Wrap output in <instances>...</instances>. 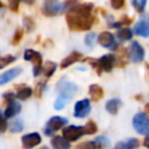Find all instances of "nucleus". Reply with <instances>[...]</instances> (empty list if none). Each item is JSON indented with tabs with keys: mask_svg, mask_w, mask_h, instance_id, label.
<instances>
[{
	"mask_svg": "<svg viewBox=\"0 0 149 149\" xmlns=\"http://www.w3.org/2000/svg\"><path fill=\"white\" fill-rule=\"evenodd\" d=\"M140 146V142L137 139H128L126 141L119 142L115 146V149H136Z\"/></svg>",
	"mask_w": 149,
	"mask_h": 149,
	"instance_id": "obj_19",
	"label": "nucleus"
},
{
	"mask_svg": "<svg viewBox=\"0 0 149 149\" xmlns=\"http://www.w3.org/2000/svg\"><path fill=\"white\" fill-rule=\"evenodd\" d=\"M132 5L136 9V12L142 13L143 9H144V7H146V5H147V2L144 0H134V1H132Z\"/></svg>",
	"mask_w": 149,
	"mask_h": 149,
	"instance_id": "obj_30",
	"label": "nucleus"
},
{
	"mask_svg": "<svg viewBox=\"0 0 149 149\" xmlns=\"http://www.w3.org/2000/svg\"><path fill=\"white\" fill-rule=\"evenodd\" d=\"M134 30L137 35L142 36V37H148L149 36V21L146 20V19H142L140 20L135 27H134Z\"/></svg>",
	"mask_w": 149,
	"mask_h": 149,
	"instance_id": "obj_13",
	"label": "nucleus"
},
{
	"mask_svg": "<svg viewBox=\"0 0 149 149\" xmlns=\"http://www.w3.org/2000/svg\"><path fill=\"white\" fill-rule=\"evenodd\" d=\"M93 142H94V146H95L97 149H107L108 146H109V141L105 136H99Z\"/></svg>",
	"mask_w": 149,
	"mask_h": 149,
	"instance_id": "obj_24",
	"label": "nucleus"
},
{
	"mask_svg": "<svg viewBox=\"0 0 149 149\" xmlns=\"http://www.w3.org/2000/svg\"><path fill=\"white\" fill-rule=\"evenodd\" d=\"M81 58H83V55H81L79 51H73V52H71L69 56H66V57L62 61L61 68H62V69H65V68L70 66L71 64H73V63H76V62L80 61Z\"/></svg>",
	"mask_w": 149,
	"mask_h": 149,
	"instance_id": "obj_14",
	"label": "nucleus"
},
{
	"mask_svg": "<svg viewBox=\"0 0 149 149\" xmlns=\"http://www.w3.org/2000/svg\"><path fill=\"white\" fill-rule=\"evenodd\" d=\"M23 23H24L26 28H27L29 31H31V30L34 29V27H35V23L33 22V20H31L30 17H24V20H23Z\"/></svg>",
	"mask_w": 149,
	"mask_h": 149,
	"instance_id": "obj_34",
	"label": "nucleus"
},
{
	"mask_svg": "<svg viewBox=\"0 0 149 149\" xmlns=\"http://www.w3.org/2000/svg\"><path fill=\"white\" fill-rule=\"evenodd\" d=\"M129 59L133 62V63H140L143 61L144 58V50L143 48L141 47V44L136 41H134L129 48Z\"/></svg>",
	"mask_w": 149,
	"mask_h": 149,
	"instance_id": "obj_9",
	"label": "nucleus"
},
{
	"mask_svg": "<svg viewBox=\"0 0 149 149\" xmlns=\"http://www.w3.org/2000/svg\"><path fill=\"white\" fill-rule=\"evenodd\" d=\"M22 146L26 149H31L41 143V135L38 133H30L22 136Z\"/></svg>",
	"mask_w": 149,
	"mask_h": 149,
	"instance_id": "obj_10",
	"label": "nucleus"
},
{
	"mask_svg": "<svg viewBox=\"0 0 149 149\" xmlns=\"http://www.w3.org/2000/svg\"><path fill=\"white\" fill-rule=\"evenodd\" d=\"M85 44L88 47V48H93L94 44H95V41H97V36L94 33H90L85 36Z\"/></svg>",
	"mask_w": 149,
	"mask_h": 149,
	"instance_id": "obj_27",
	"label": "nucleus"
},
{
	"mask_svg": "<svg viewBox=\"0 0 149 149\" xmlns=\"http://www.w3.org/2000/svg\"><path fill=\"white\" fill-rule=\"evenodd\" d=\"M51 146L54 149H70V142L63 136H55L51 140Z\"/></svg>",
	"mask_w": 149,
	"mask_h": 149,
	"instance_id": "obj_20",
	"label": "nucleus"
},
{
	"mask_svg": "<svg viewBox=\"0 0 149 149\" xmlns=\"http://www.w3.org/2000/svg\"><path fill=\"white\" fill-rule=\"evenodd\" d=\"M133 127L139 134L149 133V116L147 113H137L133 118Z\"/></svg>",
	"mask_w": 149,
	"mask_h": 149,
	"instance_id": "obj_5",
	"label": "nucleus"
},
{
	"mask_svg": "<svg viewBox=\"0 0 149 149\" xmlns=\"http://www.w3.org/2000/svg\"><path fill=\"white\" fill-rule=\"evenodd\" d=\"M91 112V102L88 99H83L76 102L73 108V115L76 118H85Z\"/></svg>",
	"mask_w": 149,
	"mask_h": 149,
	"instance_id": "obj_8",
	"label": "nucleus"
},
{
	"mask_svg": "<svg viewBox=\"0 0 149 149\" xmlns=\"http://www.w3.org/2000/svg\"><path fill=\"white\" fill-rule=\"evenodd\" d=\"M76 2H59V1H45L42 6V13L45 16H56L70 9Z\"/></svg>",
	"mask_w": 149,
	"mask_h": 149,
	"instance_id": "obj_2",
	"label": "nucleus"
},
{
	"mask_svg": "<svg viewBox=\"0 0 149 149\" xmlns=\"http://www.w3.org/2000/svg\"><path fill=\"white\" fill-rule=\"evenodd\" d=\"M92 3H74L66 13V23L71 30H88L94 23V16L91 14Z\"/></svg>",
	"mask_w": 149,
	"mask_h": 149,
	"instance_id": "obj_1",
	"label": "nucleus"
},
{
	"mask_svg": "<svg viewBox=\"0 0 149 149\" xmlns=\"http://www.w3.org/2000/svg\"><path fill=\"white\" fill-rule=\"evenodd\" d=\"M23 58L26 61H29L33 63L34 65V76L37 77L42 71H43V66H42V56L40 52L35 51V50H31V49H28L24 51V56Z\"/></svg>",
	"mask_w": 149,
	"mask_h": 149,
	"instance_id": "obj_4",
	"label": "nucleus"
},
{
	"mask_svg": "<svg viewBox=\"0 0 149 149\" xmlns=\"http://www.w3.org/2000/svg\"><path fill=\"white\" fill-rule=\"evenodd\" d=\"M21 72H22V69L21 68H14V69H10V70L3 72L1 74V77H0V84L1 85H5L6 83H8L12 79L16 78Z\"/></svg>",
	"mask_w": 149,
	"mask_h": 149,
	"instance_id": "obj_12",
	"label": "nucleus"
},
{
	"mask_svg": "<svg viewBox=\"0 0 149 149\" xmlns=\"http://www.w3.org/2000/svg\"><path fill=\"white\" fill-rule=\"evenodd\" d=\"M14 99H15V94H13V93H10V92H6V93L3 94V100L7 101V102H9V104L13 102Z\"/></svg>",
	"mask_w": 149,
	"mask_h": 149,
	"instance_id": "obj_36",
	"label": "nucleus"
},
{
	"mask_svg": "<svg viewBox=\"0 0 149 149\" xmlns=\"http://www.w3.org/2000/svg\"><path fill=\"white\" fill-rule=\"evenodd\" d=\"M132 21H133L132 17H128L127 15H123L119 22L113 23V27H120V26H122V24H129V23H132Z\"/></svg>",
	"mask_w": 149,
	"mask_h": 149,
	"instance_id": "obj_33",
	"label": "nucleus"
},
{
	"mask_svg": "<svg viewBox=\"0 0 149 149\" xmlns=\"http://www.w3.org/2000/svg\"><path fill=\"white\" fill-rule=\"evenodd\" d=\"M57 90L59 93H70L73 94L78 87L73 84V83H69V81H59L57 85Z\"/></svg>",
	"mask_w": 149,
	"mask_h": 149,
	"instance_id": "obj_16",
	"label": "nucleus"
},
{
	"mask_svg": "<svg viewBox=\"0 0 149 149\" xmlns=\"http://www.w3.org/2000/svg\"><path fill=\"white\" fill-rule=\"evenodd\" d=\"M15 61V57L14 56H10V55H7V56H2L1 59H0V68H5L6 65L13 63Z\"/></svg>",
	"mask_w": 149,
	"mask_h": 149,
	"instance_id": "obj_31",
	"label": "nucleus"
},
{
	"mask_svg": "<svg viewBox=\"0 0 149 149\" xmlns=\"http://www.w3.org/2000/svg\"><path fill=\"white\" fill-rule=\"evenodd\" d=\"M40 149H48L47 147H42V148H40Z\"/></svg>",
	"mask_w": 149,
	"mask_h": 149,
	"instance_id": "obj_41",
	"label": "nucleus"
},
{
	"mask_svg": "<svg viewBox=\"0 0 149 149\" xmlns=\"http://www.w3.org/2000/svg\"><path fill=\"white\" fill-rule=\"evenodd\" d=\"M74 149H97L94 142H81L74 147Z\"/></svg>",
	"mask_w": 149,
	"mask_h": 149,
	"instance_id": "obj_32",
	"label": "nucleus"
},
{
	"mask_svg": "<svg viewBox=\"0 0 149 149\" xmlns=\"http://www.w3.org/2000/svg\"><path fill=\"white\" fill-rule=\"evenodd\" d=\"M86 62H90L92 68L97 69V72L100 74L101 71L109 72L113 66L115 65V56L113 55H104L102 57L98 59H92V58H86Z\"/></svg>",
	"mask_w": 149,
	"mask_h": 149,
	"instance_id": "obj_3",
	"label": "nucleus"
},
{
	"mask_svg": "<svg viewBox=\"0 0 149 149\" xmlns=\"http://www.w3.org/2000/svg\"><path fill=\"white\" fill-rule=\"evenodd\" d=\"M55 70H56V63L49 61V62L45 63V66L43 68V74H44L47 78H49L51 74H54Z\"/></svg>",
	"mask_w": 149,
	"mask_h": 149,
	"instance_id": "obj_25",
	"label": "nucleus"
},
{
	"mask_svg": "<svg viewBox=\"0 0 149 149\" xmlns=\"http://www.w3.org/2000/svg\"><path fill=\"white\" fill-rule=\"evenodd\" d=\"M88 93H90L91 99H92L94 102L99 101V100L104 97V90H102V87H100V86L97 85V84H93V85H91V86L88 87Z\"/></svg>",
	"mask_w": 149,
	"mask_h": 149,
	"instance_id": "obj_17",
	"label": "nucleus"
},
{
	"mask_svg": "<svg viewBox=\"0 0 149 149\" xmlns=\"http://www.w3.org/2000/svg\"><path fill=\"white\" fill-rule=\"evenodd\" d=\"M22 37H23V30H22L21 28H19V29H16V31H15V34H14V36H13L10 43H12L13 45H16V44H19V43L21 42Z\"/></svg>",
	"mask_w": 149,
	"mask_h": 149,
	"instance_id": "obj_28",
	"label": "nucleus"
},
{
	"mask_svg": "<svg viewBox=\"0 0 149 149\" xmlns=\"http://www.w3.org/2000/svg\"><path fill=\"white\" fill-rule=\"evenodd\" d=\"M20 111H21V105H20V102L13 101V102H10V104L6 107V109H5V112H3V115L6 116V119H9V118H13V116H15L16 114H19Z\"/></svg>",
	"mask_w": 149,
	"mask_h": 149,
	"instance_id": "obj_15",
	"label": "nucleus"
},
{
	"mask_svg": "<svg viewBox=\"0 0 149 149\" xmlns=\"http://www.w3.org/2000/svg\"><path fill=\"white\" fill-rule=\"evenodd\" d=\"M68 120L62 118V116H52L49 119V121L45 125L44 128V134L47 136H52L58 129H61L62 127H64L66 125Z\"/></svg>",
	"mask_w": 149,
	"mask_h": 149,
	"instance_id": "obj_6",
	"label": "nucleus"
},
{
	"mask_svg": "<svg viewBox=\"0 0 149 149\" xmlns=\"http://www.w3.org/2000/svg\"><path fill=\"white\" fill-rule=\"evenodd\" d=\"M72 95H73V94H70V93H59V95H58L57 99L55 100L54 107H55L56 109H62V108L65 107V105L72 99Z\"/></svg>",
	"mask_w": 149,
	"mask_h": 149,
	"instance_id": "obj_18",
	"label": "nucleus"
},
{
	"mask_svg": "<svg viewBox=\"0 0 149 149\" xmlns=\"http://www.w3.org/2000/svg\"><path fill=\"white\" fill-rule=\"evenodd\" d=\"M120 105H121V100H119V99H111L106 104V109L111 114H116Z\"/></svg>",
	"mask_w": 149,
	"mask_h": 149,
	"instance_id": "obj_21",
	"label": "nucleus"
},
{
	"mask_svg": "<svg viewBox=\"0 0 149 149\" xmlns=\"http://www.w3.org/2000/svg\"><path fill=\"white\" fill-rule=\"evenodd\" d=\"M97 130H98V127H97L95 122L92 121V120L88 121V122L85 125V127H84V132H85V134H94Z\"/></svg>",
	"mask_w": 149,
	"mask_h": 149,
	"instance_id": "obj_26",
	"label": "nucleus"
},
{
	"mask_svg": "<svg viewBox=\"0 0 149 149\" xmlns=\"http://www.w3.org/2000/svg\"><path fill=\"white\" fill-rule=\"evenodd\" d=\"M1 123H2V126H1V132L3 133V132L6 130V128H7V122H6V116L3 115V113L1 114Z\"/></svg>",
	"mask_w": 149,
	"mask_h": 149,
	"instance_id": "obj_38",
	"label": "nucleus"
},
{
	"mask_svg": "<svg viewBox=\"0 0 149 149\" xmlns=\"http://www.w3.org/2000/svg\"><path fill=\"white\" fill-rule=\"evenodd\" d=\"M31 94H33V90H31L30 87H28V86H22L21 88H19L16 97H17L20 100H26V99H28Z\"/></svg>",
	"mask_w": 149,
	"mask_h": 149,
	"instance_id": "obj_23",
	"label": "nucleus"
},
{
	"mask_svg": "<svg viewBox=\"0 0 149 149\" xmlns=\"http://www.w3.org/2000/svg\"><path fill=\"white\" fill-rule=\"evenodd\" d=\"M19 5H20L19 1H16V0H12V1H9V9H12L13 12H17V9H19Z\"/></svg>",
	"mask_w": 149,
	"mask_h": 149,
	"instance_id": "obj_37",
	"label": "nucleus"
},
{
	"mask_svg": "<svg viewBox=\"0 0 149 149\" xmlns=\"http://www.w3.org/2000/svg\"><path fill=\"white\" fill-rule=\"evenodd\" d=\"M143 144H144V147L149 148V133L147 134V136H146V139H144V141H143Z\"/></svg>",
	"mask_w": 149,
	"mask_h": 149,
	"instance_id": "obj_39",
	"label": "nucleus"
},
{
	"mask_svg": "<svg viewBox=\"0 0 149 149\" xmlns=\"http://www.w3.org/2000/svg\"><path fill=\"white\" fill-rule=\"evenodd\" d=\"M84 134H85L84 127H79V126H68L63 129V137L69 142L78 140Z\"/></svg>",
	"mask_w": 149,
	"mask_h": 149,
	"instance_id": "obj_7",
	"label": "nucleus"
},
{
	"mask_svg": "<svg viewBox=\"0 0 149 149\" xmlns=\"http://www.w3.org/2000/svg\"><path fill=\"white\" fill-rule=\"evenodd\" d=\"M9 128H10V132H12V133H17V132H21V130L23 129V123H22V121H20V120H14V121L10 123Z\"/></svg>",
	"mask_w": 149,
	"mask_h": 149,
	"instance_id": "obj_29",
	"label": "nucleus"
},
{
	"mask_svg": "<svg viewBox=\"0 0 149 149\" xmlns=\"http://www.w3.org/2000/svg\"><path fill=\"white\" fill-rule=\"evenodd\" d=\"M144 111H146V112H147V114L149 115V104H147V105L144 106Z\"/></svg>",
	"mask_w": 149,
	"mask_h": 149,
	"instance_id": "obj_40",
	"label": "nucleus"
},
{
	"mask_svg": "<svg viewBox=\"0 0 149 149\" xmlns=\"http://www.w3.org/2000/svg\"><path fill=\"white\" fill-rule=\"evenodd\" d=\"M125 5V1L123 0H112L111 1V6L115 9H120L122 6Z\"/></svg>",
	"mask_w": 149,
	"mask_h": 149,
	"instance_id": "obj_35",
	"label": "nucleus"
},
{
	"mask_svg": "<svg viewBox=\"0 0 149 149\" xmlns=\"http://www.w3.org/2000/svg\"><path fill=\"white\" fill-rule=\"evenodd\" d=\"M116 35H118L120 41H128V40L132 38L133 33H132V30L129 28H121V29H119L116 31Z\"/></svg>",
	"mask_w": 149,
	"mask_h": 149,
	"instance_id": "obj_22",
	"label": "nucleus"
},
{
	"mask_svg": "<svg viewBox=\"0 0 149 149\" xmlns=\"http://www.w3.org/2000/svg\"><path fill=\"white\" fill-rule=\"evenodd\" d=\"M98 41H99V43H100L102 47H105V48H107V49H112V48H115V47H116L114 36H113V34L109 33V31H102V33L99 35Z\"/></svg>",
	"mask_w": 149,
	"mask_h": 149,
	"instance_id": "obj_11",
	"label": "nucleus"
}]
</instances>
